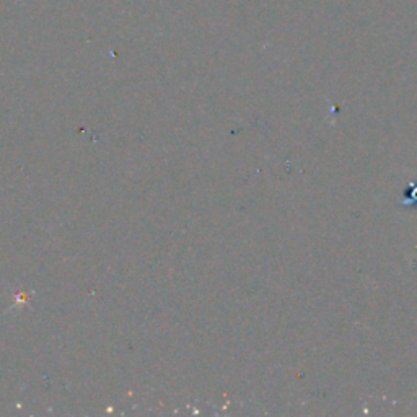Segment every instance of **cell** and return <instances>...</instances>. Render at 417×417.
Here are the masks:
<instances>
[{
  "instance_id": "6da1fadb",
  "label": "cell",
  "mask_w": 417,
  "mask_h": 417,
  "mask_svg": "<svg viewBox=\"0 0 417 417\" xmlns=\"http://www.w3.org/2000/svg\"><path fill=\"white\" fill-rule=\"evenodd\" d=\"M414 203H417V186L414 188V191H412L411 199H403V201H399V205H412Z\"/></svg>"
}]
</instances>
